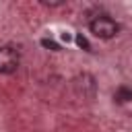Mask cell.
<instances>
[{
  "mask_svg": "<svg viewBox=\"0 0 132 132\" xmlns=\"http://www.w3.org/2000/svg\"><path fill=\"white\" fill-rule=\"evenodd\" d=\"M41 45L43 47H50V50H60V45L56 41H52V39H41Z\"/></svg>",
  "mask_w": 132,
  "mask_h": 132,
  "instance_id": "4",
  "label": "cell"
},
{
  "mask_svg": "<svg viewBox=\"0 0 132 132\" xmlns=\"http://www.w3.org/2000/svg\"><path fill=\"white\" fill-rule=\"evenodd\" d=\"M91 33L95 35V37H99V39H111L116 33H118V23L116 21H111L109 16H97V19H93L91 21Z\"/></svg>",
  "mask_w": 132,
  "mask_h": 132,
  "instance_id": "1",
  "label": "cell"
},
{
  "mask_svg": "<svg viewBox=\"0 0 132 132\" xmlns=\"http://www.w3.org/2000/svg\"><path fill=\"white\" fill-rule=\"evenodd\" d=\"M76 43H78V47H85V50H91V45H89V41L82 37V35H78L76 37Z\"/></svg>",
  "mask_w": 132,
  "mask_h": 132,
  "instance_id": "5",
  "label": "cell"
},
{
  "mask_svg": "<svg viewBox=\"0 0 132 132\" xmlns=\"http://www.w3.org/2000/svg\"><path fill=\"white\" fill-rule=\"evenodd\" d=\"M116 101H120V103L132 101V89H128V87H118V89H116Z\"/></svg>",
  "mask_w": 132,
  "mask_h": 132,
  "instance_id": "3",
  "label": "cell"
},
{
  "mask_svg": "<svg viewBox=\"0 0 132 132\" xmlns=\"http://www.w3.org/2000/svg\"><path fill=\"white\" fill-rule=\"evenodd\" d=\"M19 68V54L16 50L4 45L0 47V72L2 74H12Z\"/></svg>",
  "mask_w": 132,
  "mask_h": 132,
  "instance_id": "2",
  "label": "cell"
}]
</instances>
